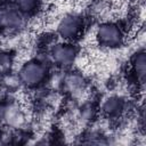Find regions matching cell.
<instances>
[{"mask_svg": "<svg viewBox=\"0 0 146 146\" xmlns=\"http://www.w3.org/2000/svg\"><path fill=\"white\" fill-rule=\"evenodd\" d=\"M95 108L90 104H84L80 107V116L83 117V120H90L94 116Z\"/></svg>", "mask_w": 146, "mask_h": 146, "instance_id": "cell-11", "label": "cell"}, {"mask_svg": "<svg viewBox=\"0 0 146 146\" xmlns=\"http://www.w3.org/2000/svg\"><path fill=\"white\" fill-rule=\"evenodd\" d=\"M78 56V49L71 42L64 41L56 43L50 50V57L52 62L62 67L71 66Z\"/></svg>", "mask_w": 146, "mask_h": 146, "instance_id": "cell-4", "label": "cell"}, {"mask_svg": "<svg viewBox=\"0 0 146 146\" xmlns=\"http://www.w3.org/2000/svg\"><path fill=\"white\" fill-rule=\"evenodd\" d=\"M56 31L64 41L71 42L80 35L82 31V19L75 14H67L59 19Z\"/></svg>", "mask_w": 146, "mask_h": 146, "instance_id": "cell-3", "label": "cell"}, {"mask_svg": "<svg viewBox=\"0 0 146 146\" xmlns=\"http://www.w3.org/2000/svg\"><path fill=\"white\" fill-rule=\"evenodd\" d=\"M24 17L25 16L19 10H17L14 6L2 9L0 27L9 30V31L19 30L24 25Z\"/></svg>", "mask_w": 146, "mask_h": 146, "instance_id": "cell-6", "label": "cell"}, {"mask_svg": "<svg viewBox=\"0 0 146 146\" xmlns=\"http://www.w3.org/2000/svg\"><path fill=\"white\" fill-rule=\"evenodd\" d=\"M64 87L72 95H79L86 89L87 81L83 75L79 74L78 72H71L64 79Z\"/></svg>", "mask_w": 146, "mask_h": 146, "instance_id": "cell-7", "label": "cell"}, {"mask_svg": "<svg viewBox=\"0 0 146 146\" xmlns=\"http://www.w3.org/2000/svg\"><path fill=\"white\" fill-rule=\"evenodd\" d=\"M24 16L34 14L40 6V0H14L13 5Z\"/></svg>", "mask_w": 146, "mask_h": 146, "instance_id": "cell-10", "label": "cell"}, {"mask_svg": "<svg viewBox=\"0 0 146 146\" xmlns=\"http://www.w3.org/2000/svg\"><path fill=\"white\" fill-rule=\"evenodd\" d=\"M3 120L11 127L18 128L23 124L25 116L21 108L17 106H6V113L3 116Z\"/></svg>", "mask_w": 146, "mask_h": 146, "instance_id": "cell-9", "label": "cell"}, {"mask_svg": "<svg viewBox=\"0 0 146 146\" xmlns=\"http://www.w3.org/2000/svg\"><path fill=\"white\" fill-rule=\"evenodd\" d=\"M6 106L2 102H0V121L3 120V116H5V113H6Z\"/></svg>", "mask_w": 146, "mask_h": 146, "instance_id": "cell-12", "label": "cell"}, {"mask_svg": "<svg viewBox=\"0 0 146 146\" xmlns=\"http://www.w3.org/2000/svg\"><path fill=\"white\" fill-rule=\"evenodd\" d=\"M48 75L47 66L36 59H32L22 65L18 71L19 82L27 88L39 87L44 82Z\"/></svg>", "mask_w": 146, "mask_h": 146, "instance_id": "cell-1", "label": "cell"}, {"mask_svg": "<svg viewBox=\"0 0 146 146\" xmlns=\"http://www.w3.org/2000/svg\"><path fill=\"white\" fill-rule=\"evenodd\" d=\"M125 110V100L117 95H111L106 97L100 106L102 113L108 119H117Z\"/></svg>", "mask_w": 146, "mask_h": 146, "instance_id": "cell-5", "label": "cell"}, {"mask_svg": "<svg viewBox=\"0 0 146 146\" xmlns=\"http://www.w3.org/2000/svg\"><path fill=\"white\" fill-rule=\"evenodd\" d=\"M96 40L99 46L107 49L120 48L124 42L123 30L114 22H103L96 29Z\"/></svg>", "mask_w": 146, "mask_h": 146, "instance_id": "cell-2", "label": "cell"}, {"mask_svg": "<svg viewBox=\"0 0 146 146\" xmlns=\"http://www.w3.org/2000/svg\"><path fill=\"white\" fill-rule=\"evenodd\" d=\"M131 67L132 72L137 79V81L143 84L145 81V75H146V55L144 49L138 50L131 60Z\"/></svg>", "mask_w": 146, "mask_h": 146, "instance_id": "cell-8", "label": "cell"}, {"mask_svg": "<svg viewBox=\"0 0 146 146\" xmlns=\"http://www.w3.org/2000/svg\"><path fill=\"white\" fill-rule=\"evenodd\" d=\"M1 14H2V9L0 8V24H1Z\"/></svg>", "mask_w": 146, "mask_h": 146, "instance_id": "cell-13", "label": "cell"}]
</instances>
